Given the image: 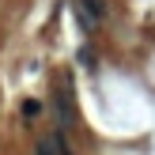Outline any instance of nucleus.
Instances as JSON below:
<instances>
[{
    "instance_id": "4",
    "label": "nucleus",
    "mask_w": 155,
    "mask_h": 155,
    "mask_svg": "<svg viewBox=\"0 0 155 155\" xmlns=\"http://www.w3.org/2000/svg\"><path fill=\"white\" fill-rule=\"evenodd\" d=\"M34 155H53V148H49V144H45V136H42V140H38V148H34Z\"/></svg>"
},
{
    "instance_id": "1",
    "label": "nucleus",
    "mask_w": 155,
    "mask_h": 155,
    "mask_svg": "<svg viewBox=\"0 0 155 155\" xmlns=\"http://www.w3.org/2000/svg\"><path fill=\"white\" fill-rule=\"evenodd\" d=\"M49 102H53V114L61 121V133H68L76 125V106H72V83H68V76H57V91H53Z\"/></svg>"
},
{
    "instance_id": "2",
    "label": "nucleus",
    "mask_w": 155,
    "mask_h": 155,
    "mask_svg": "<svg viewBox=\"0 0 155 155\" xmlns=\"http://www.w3.org/2000/svg\"><path fill=\"white\" fill-rule=\"evenodd\" d=\"M45 144L53 148V155H72V148H68V140H64V133H49V136H45Z\"/></svg>"
},
{
    "instance_id": "3",
    "label": "nucleus",
    "mask_w": 155,
    "mask_h": 155,
    "mask_svg": "<svg viewBox=\"0 0 155 155\" xmlns=\"http://www.w3.org/2000/svg\"><path fill=\"white\" fill-rule=\"evenodd\" d=\"M38 110H42V106H38L34 98H27V102H23V114H27V117H38Z\"/></svg>"
}]
</instances>
